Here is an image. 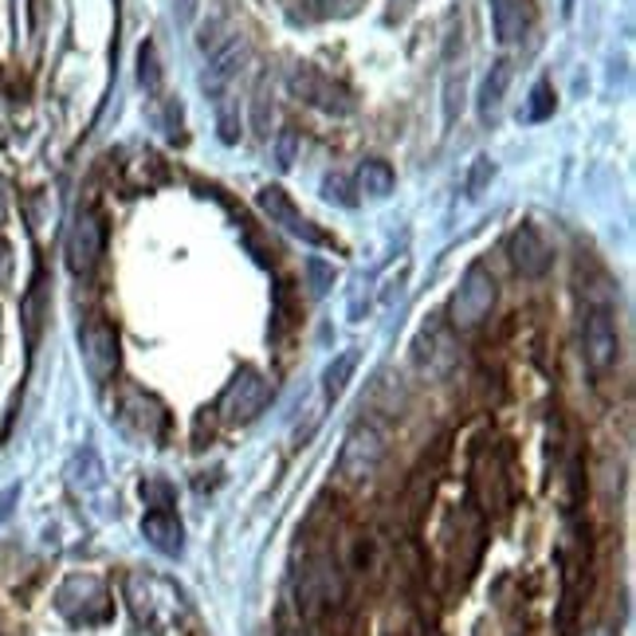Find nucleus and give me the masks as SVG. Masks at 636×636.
<instances>
[{
  "label": "nucleus",
  "mask_w": 636,
  "mask_h": 636,
  "mask_svg": "<svg viewBox=\"0 0 636 636\" xmlns=\"http://www.w3.org/2000/svg\"><path fill=\"white\" fill-rule=\"evenodd\" d=\"M381 460H386V437H381V429L370 421H358L342 440L338 475H342V483L358 488V483H370L373 475H378Z\"/></svg>",
  "instance_id": "obj_1"
},
{
  "label": "nucleus",
  "mask_w": 636,
  "mask_h": 636,
  "mask_svg": "<svg viewBox=\"0 0 636 636\" xmlns=\"http://www.w3.org/2000/svg\"><path fill=\"white\" fill-rule=\"evenodd\" d=\"M495 276L483 264H472L464 271V279H460L457 295H452V322L460 330L480 327L483 318L491 315V307H495Z\"/></svg>",
  "instance_id": "obj_2"
},
{
  "label": "nucleus",
  "mask_w": 636,
  "mask_h": 636,
  "mask_svg": "<svg viewBox=\"0 0 636 636\" xmlns=\"http://www.w3.org/2000/svg\"><path fill=\"white\" fill-rule=\"evenodd\" d=\"M267 401H271V386H267L264 373H259V370H240L233 381H228V389L220 393V413L228 417L233 424H248V421H256V417L264 413Z\"/></svg>",
  "instance_id": "obj_3"
},
{
  "label": "nucleus",
  "mask_w": 636,
  "mask_h": 636,
  "mask_svg": "<svg viewBox=\"0 0 636 636\" xmlns=\"http://www.w3.org/2000/svg\"><path fill=\"white\" fill-rule=\"evenodd\" d=\"M582 358L594 373H605L617 366L620 358V335L617 322L605 307H594L582 322Z\"/></svg>",
  "instance_id": "obj_4"
},
{
  "label": "nucleus",
  "mask_w": 636,
  "mask_h": 636,
  "mask_svg": "<svg viewBox=\"0 0 636 636\" xmlns=\"http://www.w3.org/2000/svg\"><path fill=\"white\" fill-rule=\"evenodd\" d=\"M60 613L71 620H79V625H95V620H106V613H111V605H106V589L99 577L83 574V577H71V582H63L60 589Z\"/></svg>",
  "instance_id": "obj_5"
},
{
  "label": "nucleus",
  "mask_w": 636,
  "mask_h": 636,
  "mask_svg": "<svg viewBox=\"0 0 636 636\" xmlns=\"http://www.w3.org/2000/svg\"><path fill=\"white\" fill-rule=\"evenodd\" d=\"M99 256H103V220L91 208H83L68 233V267L75 276H91Z\"/></svg>",
  "instance_id": "obj_6"
},
{
  "label": "nucleus",
  "mask_w": 636,
  "mask_h": 636,
  "mask_svg": "<svg viewBox=\"0 0 636 636\" xmlns=\"http://www.w3.org/2000/svg\"><path fill=\"white\" fill-rule=\"evenodd\" d=\"M83 366L99 386L111 381L114 370H119V335H114V327L103 322V318L86 322L83 330Z\"/></svg>",
  "instance_id": "obj_7"
},
{
  "label": "nucleus",
  "mask_w": 636,
  "mask_h": 636,
  "mask_svg": "<svg viewBox=\"0 0 636 636\" xmlns=\"http://www.w3.org/2000/svg\"><path fill=\"white\" fill-rule=\"evenodd\" d=\"M507 256H511V264H515L519 276H526V279L546 276V271H551V264H554L551 244L542 240V233L534 228V224H519L515 233H511Z\"/></svg>",
  "instance_id": "obj_8"
},
{
  "label": "nucleus",
  "mask_w": 636,
  "mask_h": 636,
  "mask_svg": "<svg viewBox=\"0 0 636 636\" xmlns=\"http://www.w3.org/2000/svg\"><path fill=\"white\" fill-rule=\"evenodd\" d=\"M291 86H295V95H302L310 106H318V111H327V114H350L353 111V99L346 95L335 79H327L315 68H295Z\"/></svg>",
  "instance_id": "obj_9"
},
{
  "label": "nucleus",
  "mask_w": 636,
  "mask_h": 636,
  "mask_svg": "<svg viewBox=\"0 0 636 636\" xmlns=\"http://www.w3.org/2000/svg\"><path fill=\"white\" fill-rule=\"evenodd\" d=\"M259 208H264L267 216H271V224H279L284 233H291V236H299V240H307V244H330L327 236L318 233L315 224L307 220V216L295 208V201L287 197L279 185H267V189H259Z\"/></svg>",
  "instance_id": "obj_10"
},
{
  "label": "nucleus",
  "mask_w": 636,
  "mask_h": 636,
  "mask_svg": "<svg viewBox=\"0 0 636 636\" xmlns=\"http://www.w3.org/2000/svg\"><path fill=\"white\" fill-rule=\"evenodd\" d=\"M142 534L150 538V546H154L157 554H165V558H177L181 546H185V531H181V519L173 515L170 507H154L146 519H142Z\"/></svg>",
  "instance_id": "obj_11"
},
{
  "label": "nucleus",
  "mask_w": 636,
  "mask_h": 636,
  "mask_svg": "<svg viewBox=\"0 0 636 636\" xmlns=\"http://www.w3.org/2000/svg\"><path fill=\"white\" fill-rule=\"evenodd\" d=\"M475 491H480L483 507H488V511L507 507V480H503V464H499L495 457L475 460Z\"/></svg>",
  "instance_id": "obj_12"
},
{
  "label": "nucleus",
  "mask_w": 636,
  "mask_h": 636,
  "mask_svg": "<svg viewBox=\"0 0 636 636\" xmlns=\"http://www.w3.org/2000/svg\"><path fill=\"white\" fill-rule=\"evenodd\" d=\"M491 28L499 43H515L526 28L523 0H491Z\"/></svg>",
  "instance_id": "obj_13"
},
{
  "label": "nucleus",
  "mask_w": 636,
  "mask_h": 636,
  "mask_svg": "<svg viewBox=\"0 0 636 636\" xmlns=\"http://www.w3.org/2000/svg\"><path fill=\"white\" fill-rule=\"evenodd\" d=\"M353 370H358V353H353V350H342V353H338V358L327 366V373H322V397H327V401L342 397V389L350 386Z\"/></svg>",
  "instance_id": "obj_14"
},
{
  "label": "nucleus",
  "mask_w": 636,
  "mask_h": 636,
  "mask_svg": "<svg viewBox=\"0 0 636 636\" xmlns=\"http://www.w3.org/2000/svg\"><path fill=\"white\" fill-rule=\"evenodd\" d=\"M358 181H361V193L366 197H389L393 193V185H397V177H393V170H389V162H366L361 165V173H358Z\"/></svg>",
  "instance_id": "obj_15"
},
{
  "label": "nucleus",
  "mask_w": 636,
  "mask_h": 636,
  "mask_svg": "<svg viewBox=\"0 0 636 636\" xmlns=\"http://www.w3.org/2000/svg\"><path fill=\"white\" fill-rule=\"evenodd\" d=\"M507 83H511V63H507V60H499L495 68L488 71L483 86H480V111H483V114H491L499 103H503V95H507Z\"/></svg>",
  "instance_id": "obj_16"
},
{
  "label": "nucleus",
  "mask_w": 636,
  "mask_h": 636,
  "mask_svg": "<svg viewBox=\"0 0 636 636\" xmlns=\"http://www.w3.org/2000/svg\"><path fill=\"white\" fill-rule=\"evenodd\" d=\"M126 413H134V421H139L142 437H157V429H162V404H157L154 397L130 393V397H126Z\"/></svg>",
  "instance_id": "obj_17"
},
{
  "label": "nucleus",
  "mask_w": 636,
  "mask_h": 636,
  "mask_svg": "<svg viewBox=\"0 0 636 636\" xmlns=\"http://www.w3.org/2000/svg\"><path fill=\"white\" fill-rule=\"evenodd\" d=\"M554 114V91L551 83H538L531 91V106H526V119L531 122H542V119H551Z\"/></svg>",
  "instance_id": "obj_18"
},
{
  "label": "nucleus",
  "mask_w": 636,
  "mask_h": 636,
  "mask_svg": "<svg viewBox=\"0 0 636 636\" xmlns=\"http://www.w3.org/2000/svg\"><path fill=\"white\" fill-rule=\"evenodd\" d=\"M139 63H142V86H146V91H157V83H162V68H157L154 43H146V48H142Z\"/></svg>",
  "instance_id": "obj_19"
},
{
  "label": "nucleus",
  "mask_w": 636,
  "mask_h": 636,
  "mask_svg": "<svg viewBox=\"0 0 636 636\" xmlns=\"http://www.w3.org/2000/svg\"><path fill=\"white\" fill-rule=\"evenodd\" d=\"M295 157H299V134H295V130H284L276 142V165L279 170H291Z\"/></svg>",
  "instance_id": "obj_20"
},
{
  "label": "nucleus",
  "mask_w": 636,
  "mask_h": 636,
  "mask_svg": "<svg viewBox=\"0 0 636 636\" xmlns=\"http://www.w3.org/2000/svg\"><path fill=\"white\" fill-rule=\"evenodd\" d=\"M488 173H491V162H488V157H480V165H475V173H472V185H468V193H472V197H480Z\"/></svg>",
  "instance_id": "obj_21"
},
{
  "label": "nucleus",
  "mask_w": 636,
  "mask_h": 636,
  "mask_svg": "<svg viewBox=\"0 0 636 636\" xmlns=\"http://www.w3.org/2000/svg\"><path fill=\"white\" fill-rule=\"evenodd\" d=\"M310 276H315V291L322 295L330 287V271L322 264H318V259H310Z\"/></svg>",
  "instance_id": "obj_22"
},
{
  "label": "nucleus",
  "mask_w": 636,
  "mask_h": 636,
  "mask_svg": "<svg viewBox=\"0 0 636 636\" xmlns=\"http://www.w3.org/2000/svg\"><path fill=\"white\" fill-rule=\"evenodd\" d=\"M193 12H197V0H177V17L181 20H193Z\"/></svg>",
  "instance_id": "obj_23"
},
{
  "label": "nucleus",
  "mask_w": 636,
  "mask_h": 636,
  "mask_svg": "<svg viewBox=\"0 0 636 636\" xmlns=\"http://www.w3.org/2000/svg\"><path fill=\"white\" fill-rule=\"evenodd\" d=\"M585 636H613L609 628H594V633H585Z\"/></svg>",
  "instance_id": "obj_24"
},
{
  "label": "nucleus",
  "mask_w": 636,
  "mask_h": 636,
  "mask_svg": "<svg viewBox=\"0 0 636 636\" xmlns=\"http://www.w3.org/2000/svg\"><path fill=\"white\" fill-rule=\"evenodd\" d=\"M291 636H299V633H291Z\"/></svg>",
  "instance_id": "obj_25"
}]
</instances>
